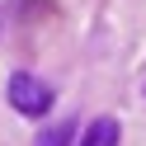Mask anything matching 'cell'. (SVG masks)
Here are the masks:
<instances>
[{
  "label": "cell",
  "instance_id": "obj_1",
  "mask_svg": "<svg viewBox=\"0 0 146 146\" xmlns=\"http://www.w3.org/2000/svg\"><path fill=\"white\" fill-rule=\"evenodd\" d=\"M10 104L19 108V113H29V118H42L52 108V85H42L29 71H14L10 76Z\"/></svg>",
  "mask_w": 146,
  "mask_h": 146
},
{
  "label": "cell",
  "instance_id": "obj_2",
  "mask_svg": "<svg viewBox=\"0 0 146 146\" xmlns=\"http://www.w3.org/2000/svg\"><path fill=\"white\" fill-rule=\"evenodd\" d=\"M80 146H118V123L113 118H94L80 137Z\"/></svg>",
  "mask_w": 146,
  "mask_h": 146
},
{
  "label": "cell",
  "instance_id": "obj_3",
  "mask_svg": "<svg viewBox=\"0 0 146 146\" xmlns=\"http://www.w3.org/2000/svg\"><path fill=\"white\" fill-rule=\"evenodd\" d=\"M71 137H76V123L61 118V123H52V127L38 132V146H71Z\"/></svg>",
  "mask_w": 146,
  "mask_h": 146
},
{
  "label": "cell",
  "instance_id": "obj_4",
  "mask_svg": "<svg viewBox=\"0 0 146 146\" xmlns=\"http://www.w3.org/2000/svg\"><path fill=\"white\" fill-rule=\"evenodd\" d=\"M0 19H5V14H0Z\"/></svg>",
  "mask_w": 146,
  "mask_h": 146
}]
</instances>
